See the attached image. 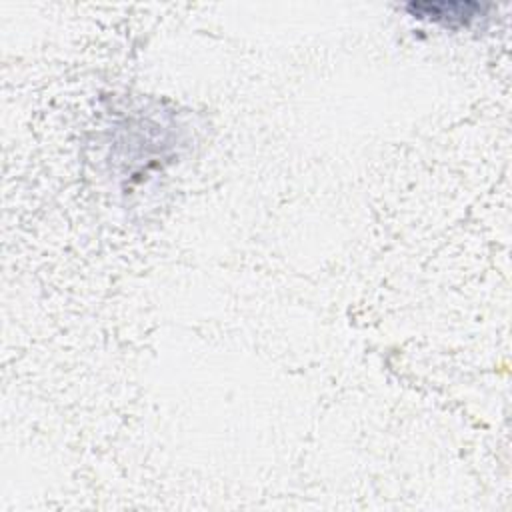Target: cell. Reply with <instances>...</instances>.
I'll list each match as a JSON object with an SVG mask.
<instances>
[{"label":"cell","instance_id":"cell-1","mask_svg":"<svg viewBox=\"0 0 512 512\" xmlns=\"http://www.w3.org/2000/svg\"><path fill=\"white\" fill-rule=\"evenodd\" d=\"M404 10L418 20L438 24L448 30H468L478 26L490 16L492 6L470 0H426V2H408Z\"/></svg>","mask_w":512,"mask_h":512}]
</instances>
